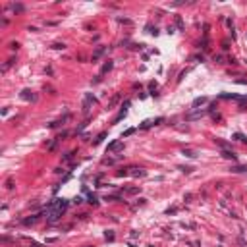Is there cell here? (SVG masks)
Wrapping results in <instances>:
<instances>
[{"label":"cell","mask_w":247,"mask_h":247,"mask_svg":"<svg viewBox=\"0 0 247 247\" xmlns=\"http://www.w3.org/2000/svg\"><path fill=\"white\" fill-rule=\"evenodd\" d=\"M122 149V143L120 141H114V143L108 145V151H112V153H116V151H120Z\"/></svg>","instance_id":"obj_1"}]
</instances>
